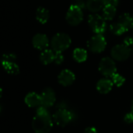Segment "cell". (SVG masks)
I'll list each match as a JSON object with an SVG mask.
<instances>
[{
	"instance_id": "44dd1931",
	"label": "cell",
	"mask_w": 133,
	"mask_h": 133,
	"mask_svg": "<svg viewBox=\"0 0 133 133\" xmlns=\"http://www.w3.org/2000/svg\"><path fill=\"white\" fill-rule=\"evenodd\" d=\"M110 31L115 34V35H117V36H120V35H122L124 33L126 32V30H125V28L118 23H113L110 25Z\"/></svg>"
},
{
	"instance_id": "d6986e66",
	"label": "cell",
	"mask_w": 133,
	"mask_h": 133,
	"mask_svg": "<svg viewBox=\"0 0 133 133\" xmlns=\"http://www.w3.org/2000/svg\"><path fill=\"white\" fill-rule=\"evenodd\" d=\"M2 65L5 71L10 75H17L19 72V65L14 62H2Z\"/></svg>"
},
{
	"instance_id": "f546056e",
	"label": "cell",
	"mask_w": 133,
	"mask_h": 133,
	"mask_svg": "<svg viewBox=\"0 0 133 133\" xmlns=\"http://www.w3.org/2000/svg\"><path fill=\"white\" fill-rule=\"evenodd\" d=\"M73 1H75L76 2H81V1H83V0H73Z\"/></svg>"
},
{
	"instance_id": "52a82bcc",
	"label": "cell",
	"mask_w": 133,
	"mask_h": 133,
	"mask_svg": "<svg viewBox=\"0 0 133 133\" xmlns=\"http://www.w3.org/2000/svg\"><path fill=\"white\" fill-rule=\"evenodd\" d=\"M107 46V41L102 34H96L87 41L88 49L94 53H101Z\"/></svg>"
},
{
	"instance_id": "ac0fdd59",
	"label": "cell",
	"mask_w": 133,
	"mask_h": 133,
	"mask_svg": "<svg viewBox=\"0 0 133 133\" xmlns=\"http://www.w3.org/2000/svg\"><path fill=\"white\" fill-rule=\"evenodd\" d=\"M49 11L44 7H39L36 11V19L37 20L42 24L46 23L49 19Z\"/></svg>"
},
{
	"instance_id": "2e32d148",
	"label": "cell",
	"mask_w": 133,
	"mask_h": 133,
	"mask_svg": "<svg viewBox=\"0 0 133 133\" xmlns=\"http://www.w3.org/2000/svg\"><path fill=\"white\" fill-rule=\"evenodd\" d=\"M55 51L51 49H45L42 51L40 55V61L44 65H48L54 62Z\"/></svg>"
},
{
	"instance_id": "d4e9b609",
	"label": "cell",
	"mask_w": 133,
	"mask_h": 133,
	"mask_svg": "<svg viewBox=\"0 0 133 133\" xmlns=\"http://www.w3.org/2000/svg\"><path fill=\"white\" fill-rule=\"evenodd\" d=\"M124 121L128 123V124H131L133 122V113L132 112H129V113H127L125 117H124Z\"/></svg>"
},
{
	"instance_id": "7c38bea8",
	"label": "cell",
	"mask_w": 133,
	"mask_h": 133,
	"mask_svg": "<svg viewBox=\"0 0 133 133\" xmlns=\"http://www.w3.org/2000/svg\"><path fill=\"white\" fill-rule=\"evenodd\" d=\"M106 5V0H87L86 2V9L92 13H97L103 10Z\"/></svg>"
},
{
	"instance_id": "f1b7e54d",
	"label": "cell",
	"mask_w": 133,
	"mask_h": 133,
	"mask_svg": "<svg viewBox=\"0 0 133 133\" xmlns=\"http://www.w3.org/2000/svg\"><path fill=\"white\" fill-rule=\"evenodd\" d=\"M131 112L133 113V101L132 102V105H131Z\"/></svg>"
},
{
	"instance_id": "4dcf8cb0",
	"label": "cell",
	"mask_w": 133,
	"mask_h": 133,
	"mask_svg": "<svg viewBox=\"0 0 133 133\" xmlns=\"http://www.w3.org/2000/svg\"><path fill=\"white\" fill-rule=\"evenodd\" d=\"M132 52H133V48H132Z\"/></svg>"
},
{
	"instance_id": "603a6c76",
	"label": "cell",
	"mask_w": 133,
	"mask_h": 133,
	"mask_svg": "<svg viewBox=\"0 0 133 133\" xmlns=\"http://www.w3.org/2000/svg\"><path fill=\"white\" fill-rule=\"evenodd\" d=\"M16 56L14 54L9 53V54H4L2 58V62H16Z\"/></svg>"
},
{
	"instance_id": "83f0119b",
	"label": "cell",
	"mask_w": 133,
	"mask_h": 133,
	"mask_svg": "<svg viewBox=\"0 0 133 133\" xmlns=\"http://www.w3.org/2000/svg\"><path fill=\"white\" fill-rule=\"evenodd\" d=\"M84 133H97V130L95 127H88L84 130Z\"/></svg>"
},
{
	"instance_id": "484cf974",
	"label": "cell",
	"mask_w": 133,
	"mask_h": 133,
	"mask_svg": "<svg viewBox=\"0 0 133 133\" xmlns=\"http://www.w3.org/2000/svg\"><path fill=\"white\" fill-rule=\"evenodd\" d=\"M124 44L127 45L128 47L133 45V37H127L124 40Z\"/></svg>"
},
{
	"instance_id": "4fadbf2b",
	"label": "cell",
	"mask_w": 133,
	"mask_h": 133,
	"mask_svg": "<svg viewBox=\"0 0 133 133\" xmlns=\"http://www.w3.org/2000/svg\"><path fill=\"white\" fill-rule=\"evenodd\" d=\"M24 101L26 104L30 108H37L41 105V95L35 92H30L27 94L25 97Z\"/></svg>"
},
{
	"instance_id": "cb8c5ba5",
	"label": "cell",
	"mask_w": 133,
	"mask_h": 133,
	"mask_svg": "<svg viewBox=\"0 0 133 133\" xmlns=\"http://www.w3.org/2000/svg\"><path fill=\"white\" fill-rule=\"evenodd\" d=\"M64 62V56L60 52H55V59L54 62L56 65H61Z\"/></svg>"
},
{
	"instance_id": "5b68a950",
	"label": "cell",
	"mask_w": 133,
	"mask_h": 133,
	"mask_svg": "<svg viewBox=\"0 0 133 133\" xmlns=\"http://www.w3.org/2000/svg\"><path fill=\"white\" fill-rule=\"evenodd\" d=\"M65 19L70 26H78L83 19V9L76 4L70 5L66 12Z\"/></svg>"
},
{
	"instance_id": "7402d4cb",
	"label": "cell",
	"mask_w": 133,
	"mask_h": 133,
	"mask_svg": "<svg viewBox=\"0 0 133 133\" xmlns=\"http://www.w3.org/2000/svg\"><path fill=\"white\" fill-rule=\"evenodd\" d=\"M111 80L113 82V83L116 86V87H122L125 82V79L120 74L118 73H115L112 77H111Z\"/></svg>"
},
{
	"instance_id": "6da1fadb",
	"label": "cell",
	"mask_w": 133,
	"mask_h": 133,
	"mask_svg": "<svg viewBox=\"0 0 133 133\" xmlns=\"http://www.w3.org/2000/svg\"><path fill=\"white\" fill-rule=\"evenodd\" d=\"M53 127V120L48 108L38 107L32 121V128L35 133H49Z\"/></svg>"
},
{
	"instance_id": "8992f818",
	"label": "cell",
	"mask_w": 133,
	"mask_h": 133,
	"mask_svg": "<svg viewBox=\"0 0 133 133\" xmlns=\"http://www.w3.org/2000/svg\"><path fill=\"white\" fill-rule=\"evenodd\" d=\"M99 71L106 78L112 77L117 73V67L114 59L109 57L103 58L99 63Z\"/></svg>"
},
{
	"instance_id": "9a60e30c",
	"label": "cell",
	"mask_w": 133,
	"mask_h": 133,
	"mask_svg": "<svg viewBox=\"0 0 133 133\" xmlns=\"http://www.w3.org/2000/svg\"><path fill=\"white\" fill-rule=\"evenodd\" d=\"M126 31L129 30L133 28V16H132L129 13H123L122 14L118 21Z\"/></svg>"
},
{
	"instance_id": "ffe728a7",
	"label": "cell",
	"mask_w": 133,
	"mask_h": 133,
	"mask_svg": "<svg viewBox=\"0 0 133 133\" xmlns=\"http://www.w3.org/2000/svg\"><path fill=\"white\" fill-rule=\"evenodd\" d=\"M73 58L77 62H83L87 59V51L80 48H77L73 51Z\"/></svg>"
},
{
	"instance_id": "30bf717a",
	"label": "cell",
	"mask_w": 133,
	"mask_h": 133,
	"mask_svg": "<svg viewBox=\"0 0 133 133\" xmlns=\"http://www.w3.org/2000/svg\"><path fill=\"white\" fill-rule=\"evenodd\" d=\"M32 44L36 49L44 51L49 46L48 37L46 34H37L32 38Z\"/></svg>"
},
{
	"instance_id": "9c48e42d",
	"label": "cell",
	"mask_w": 133,
	"mask_h": 133,
	"mask_svg": "<svg viewBox=\"0 0 133 133\" xmlns=\"http://www.w3.org/2000/svg\"><path fill=\"white\" fill-rule=\"evenodd\" d=\"M41 106L46 108L52 107L56 101L55 93L51 88L44 89L41 94Z\"/></svg>"
},
{
	"instance_id": "5bb4252c",
	"label": "cell",
	"mask_w": 133,
	"mask_h": 133,
	"mask_svg": "<svg viewBox=\"0 0 133 133\" xmlns=\"http://www.w3.org/2000/svg\"><path fill=\"white\" fill-rule=\"evenodd\" d=\"M113 84L112 80L108 78H103L97 82V90L101 94H107L112 90Z\"/></svg>"
},
{
	"instance_id": "e0dca14e",
	"label": "cell",
	"mask_w": 133,
	"mask_h": 133,
	"mask_svg": "<svg viewBox=\"0 0 133 133\" xmlns=\"http://www.w3.org/2000/svg\"><path fill=\"white\" fill-rule=\"evenodd\" d=\"M117 13V7L110 5V4H107L104 8L103 9V17L105 19V20L107 21H110L112 20Z\"/></svg>"
},
{
	"instance_id": "277c9868",
	"label": "cell",
	"mask_w": 133,
	"mask_h": 133,
	"mask_svg": "<svg viewBox=\"0 0 133 133\" xmlns=\"http://www.w3.org/2000/svg\"><path fill=\"white\" fill-rule=\"evenodd\" d=\"M90 28L97 34H102L107 28V23L103 16L98 13H92L88 17Z\"/></svg>"
},
{
	"instance_id": "ba28073f",
	"label": "cell",
	"mask_w": 133,
	"mask_h": 133,
	"mask_svg": "<svg viewBox=\"0 0 133 133\" xmlns=\"http://www.w3.org/2000/svg\"><path fill=\"white\" fill-rule=\"evenodd\" d=\"M131 55V49L125 44L114 46L111 51V55L114 60L123 62L127 60Z\"/></svg>"
},
{
	"instance_id": "8fae6325",
	"label": "cell",
	"mask_w": 133,
	"mask_h": 133,
	"mask_svg": "<svg viewBox=\"0 0 133 133\" xmlns=\"http://www.w3.org/2000/svg\"><path fill=\"white\" fill-rule=\"evenodd\" d=\"M76 79L75 74L69 69H64L62 70L58 76V81L59 84H61L63 87H69L72 85Z\"/></svg>"
},
{
	"instance_id": "3957f363",
	"label": "cell",
	"mask_w": 133,
	"mask_h": 133,
	"mask_svg": "<svg viewBox=\"0 0 133 133\" xmlns=\"http://www.w3.org/2000/svg\"><path fill=\"white\" fill-rule=\"evenodd\" d=\"M53 121L56 125L61 127H65L75 118V114L66 108H60L53 115Z\"/></svg>"
},
{
	"instance_id": "4316f807",
	"label": "cell",
	"mask_w": 133,
	"mask_h": 133,
	"mask_svg": "<svg viewBox=\"0 0 133 133\" xmlns=\"http://www.w3.org/2000/svg\"><path fill=\"white\" fill-rule=\"evenodd\" d=\"M119 1L120 0H106V5L110 4V5H112L117 7L119 4Z\"/></svg>"
},
{
	"instance_id": "7a4b0ae2",
	"label": "cell",
	"mask_w": 133,
	"mask_h": 133,
	"mask_svg": "<svg viewBox=\"0 0 133 133\" xmlns=\"http://www.w3.org/2000/svg\"><path fill=\"white\" fill-rule=\"evenodd\" d=\"M72 43L71 37L65 33H58L55 34L51 40V50L55 52L62 53L68 49Z\"/></svg>"
}]
</instances>
